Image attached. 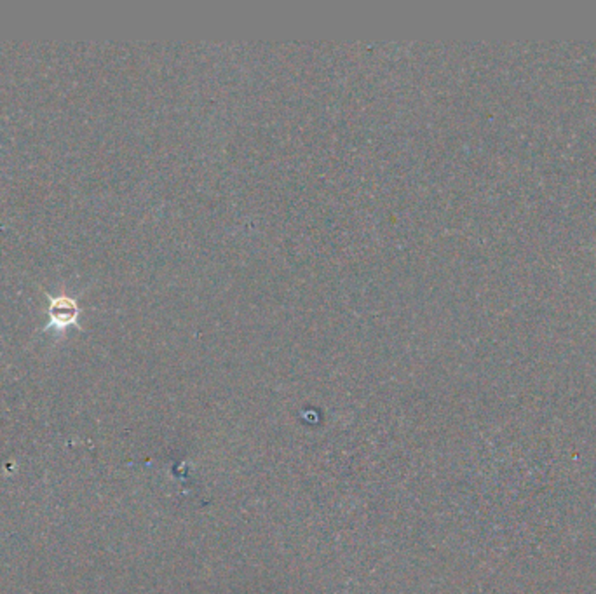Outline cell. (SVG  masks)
<instances>
[{"label":"cell","instance_id":"obj_1","mask_svg":"<svg viewBox=\"0 0 596 594\" xmlns=\"http://www.w3.org/2000/svg\"><path fill=\"white\" fill-rule=\"evenodd\" d=\"M49 315H51V326L65 328L68 324L75 323L77 315H79V308H77L73 298L56 297L51 300Z\"/></svg>","mask_w":596,"mask_h":594}]
</instances>
